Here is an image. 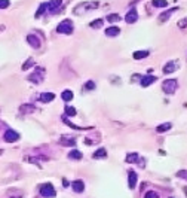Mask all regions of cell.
I'll use <instances>...</instances> for the list:
<instances>
[{"label":"cell","mask_w":187,"mask_h":198,"mask_svg":"<svg viewBox=\"0 0 187 198\" xmlns=\"http://www.w3.org/2000/svg\"><path fill=\"white\" fill-rule=\"evenodd\" d=\"M100 6V3L95 2V0H91V2H83V3H79L74 9H73V14L77 16L80 15H85V14H88L89 11H94V9H97Z\"/></svg>","instance_id":"1"},{"label":"cell","mask_w":187,"mask_h":198,"mask_svg":"<svg viewBox=\"0 0 187 198\" xmlns=\"http://www.w3.org/2000/svg\"><path fill=\"white\" fill-rule=\"evenodd\" d=\"M74 30V25H73V21L71 20H64V21H61L58 24V27H57V31L60 33V34H71Z\"/></svg>","instance_id":"2"},{"label":"cell","mask_w":187,"mask_h":198,"mask_svg":"<svg viewBox=\"0 0 187 198\" xmlns=\"http://www.w3.org/2000/svg\"><path fill=\"white\" fill-rule=\"evenodd\" d=\"M177 88H178V81L177 79H166L164 84H162V91L165 94H174V92L177 91Z\"/></svg>","instance_id":"3"},{"label":"cell","mask_w":187,"mask_h":198,"mask_svg":"<svg viewBox=\"0 0 187 198\" xmlns=\"http://www.w3.org/2000/svg\"><path fill=\"white\" fill-rule=\"evenodd\" d=\"M40 195L45 198H53L57 195V192H55V189H53V186L51 183H45V185L40 186Z\"/></svg>","instance_id":"4"},{"label":"cell","mask_w":187,"mask_h":198,"mask_svg":"<svg viewBox=\"0 0 187 198\" xmlns=\"http://www.w3.org/2000/svg\"><path fill=\"white\" fill-rule=\"evenodd\" d=\"M178 69H180V61L178 60L168 61V63L165 64V67H164V73H165V75H169V73L177 72Z\"/></svg>","instance_id":"5"},{"label":"cell","mask_w":187,"mask_h":198,"mask_svg":"<svg viewBox=\"0 0 187 198\" xmlns=\"http://www.w3.org/2000/svg\"><path fill=\"white\" fill-rule=\"evenodd\" d=\"M3 139H5V142H8V143H14V142H18L19 140V134L14 131V130H8L5 134H3Z\"/></svg>","instance_id":"6"},{"label":"cell","mask_w":187,"mask_h":198,"mask_svg":"<svg viewBox=\"0 0 187 198\" xmlns=\"http://www.w3.org/2000/svg\"><path fill=\"white\" fill-rule=\"evenodd\" d=\"M61 5H62V0H51L49 3H46V9L49 12L55 14V12H58L61 9Z\"/></svg>","instance_id":"7"},{"label":"cell","mask_w":187,"mask_h":198,"mask_svg":"<svg viewBox=\"0 0 187 198\" xmlns=\"http://www.w3.org/2000/svg\"><path fill=\"white\" fill-rule=\"evenodd\" d=\"M28 81H30V82H34V84H40V82L43 81V69H39V73H37V70H36L33 75H30V76H28Z\"/></svg>","instance_id":"8"},{"label":"cell","mask_w":187,"mask_h":198,"mask_svg":"<svg viewBox=\"0 0 187 198\" xmlns=\"http://www.w3.org/2000/svg\"><path fill=\"white\" fill-rule=\"evenodd\" d=\"M137 20H138V12H137V9L132 8L126 14V16H125V21H126L128 24H134V23H137Z\"/></svg>","instance_id":"9"},{"label":"cell","mask_w":187,"mask_h":198,"mask_svg":"<svg viewBox=\"0 0 187 198\" xmlns=\"http://www.w3.org/2000/svg\"><path fill=\"white\" fill-rule=\"evenodd\" d=\"M137 179H138V176H137V173L131 170V171L128 173V186H129L131 189H134L135 186H137Z\"/></svg>","instance_id":"10"},{"label":"cell","mask_w":187,"mask_h":198,"mask_svg":"<svg viewBox=\"0 0 187 198\" xmlns=\"http://www.w3.org/2000/svg\"><path fill=\"white\" fill-rule=\"evenodd\" d=\"M71 188H73L74 192L82 194L83 191H85V183H83V180H74V182L71 183Z\"/></svg>","instance_id":"11"},{"label":"cell","mask_w":187,"mask_h":198,"mask_svg":"<svg viewBox=\"0 0 187 198\" xmlns=\"http://www.w3.org/2000/svg\"><path fill=\"white\" fill-rule=\"evenodd\" d=\"M156 82V76H150V75H147V76H142L141 81H140V84L146 88V86H149V85L155 84Z\"/></svg>","instance_id":"12"},{"label":"cell","mask_w":187,"mask_h":198,"mask_svg":"<svg viewBox=\"0 0 187 198\" xmlns=\"http://www.w3.org/2000/svg\"><path fill=\"white\" fill-rule=\"evenodd\" d=\"M27 42H28V43H30L33 48H36V49H37V48H40V40H39V39L36 37L34 34H28V36H27Z\"/></svg>","instance_id":"13"},{"label":"cell","mask_w":187,"mask_h":198,"mask_svg":"<svg viewBox=\"0 0 187 198\" xmlns=\"http://www.w3.org/2000/svg\"><path fill=\"white\" fill-rule=\"evenodd\" d=\"M117 34H120L119 27H108V29L105 30V36H108V37H114V36H117Z\"/></svg>","instance_id":"14"},{"label":"cell","mask_w":187,"mask_h":198,"mask_svg":"<svg viewBox=\"0 0 187 198\" xmlns=\"http://www.w3.org/2000/svg\"><path fill=\"white\" fill-rule=\"evenodd\" d=\"M55 99V94L53 92H43L42 95H40V101L42 103H49V101H52Z\"/></svg>","instance_id":"15"},{"label":"cell","mask_w":187,"mask_h":198,"mask_svg":"<svg viewBox=\"0 0 187 198\" xmlns=\"http://www.w3.org/2000/svg\"><path fill=\"white\" fill-rule=\"evenodd\" d=\"M177 9H178V8H171V9H168V11H165L164 14H160V15H159V20H160V21H166V18H169V16L177 11Z\"/></svg>","instance_id":"16"},{"label":"cell","mask_w":187,"mask_h":198,"mask_svg":"<svg viewBox=\"0 0 187 198\" xmlns=\"http://www.w3.org/2000/svg\"><path fill=\"white\" fill-rule=\"evenodd\" d=\"M132 57H134V60H142V58L149 57V51H135Z\"/></svg>","instance_id":"17"},{"label":"cell","mask_w":187,"mask_h":198,"mask_svg":"<svg viewBox=\"0 0 187 198\" xmlns=\"http://www.w3.org/2000/svg\"><path fill=\"white\" fill-rule=\"evenodd\" d=\"M171 127H172L171 122H164V124H160L159 127H156V131L157 133H165V131L171 130Z\"/></svg>","instance_id":"18"},{"label":"cell","mask_w":187,"mask_h":198,"mask_svg":"<svg viewBox=\"0 0 187 198\" xmlns=\"http://www.w3.org/2000/svg\"><path fill=\"white\" fill-rule=\"evenodd\" d=\"M61 99L64 100L66 103L71 101V100H73V91H70V90H66V91H62V94H61Z\"/></svg>","instance_id":"19"},{"label":"cell","mask_w":187,"mask_h":198,"mask_svg":"<svg viewBox=\"0 0 187 198\" xmlns=\"http://www.w3.org/2000/svg\"><path fill=\"white\" fill-rule=\"evenodd\" d=\"M82 152L80 151H77V149H74V151H71V152L68 153V158L70 160H82Z\"/></svg>","instance_id":"20"},{"label":"cell","mask_w":187,"mask_h":198,"mask_svg":"<svg viewBox=\"0 0 187 198\" xmlns=\"http://www.w3.org/2000/svg\"><path fill=\"white\" fill-rule=\"evenodd\" d=\"M19 110H21L23 113H33V112L36 110V107L30 106V104H23V106L19 107Z\"/></svg>","instance_id":"21"},{"label":"cell","mask_w":187,"mask_h":198,"mask_svg":"<svg viewBox=\"0 0 187 198\" xmlns=\"http://www.w3.org/2000/svg\"><path fill=\"white\" fill-rule=\"evenodd\" d=\"M60 143L62 146H74L76 145V140L74 139H60Z\"/></svg>","instance_id":"22"},{"label":"cell","mask_w":187,"mask_h":198,"mask_svg":"<svg viewBox=\"0 0 187 198\" xmlns=\"http://www.w3.org/2000/svg\"><path fill=\"white\" fill-rule=\"evenodd\" d=\"M92 156H94L95 160H97V158H105V156H107V151L101 147V149H98L97 152H94V155H92Z\"/></svg>","instance_id":"23"},{"label":"cell","mask_w":187,"mask_h":198,"mask_svg":"<svg viewBox=\"0 0 187 198\" xmlns=\"http://www.w3.org/2000/svg\"><path fill=\"white\" fill-rule=\"evenodd\" d=\"M153 6H156V8H166L168 2L166 0H153Z\"/></svg>","instance_id":"24"},{"label":"cell","mask_w":187,"mask_h":198,"mask_svg":"<svg viewBox=\"0 0 187 198\" xmlns=\"http://www.w3.org/2000/svg\"><path fill=\"white\" fill-rule=\"evenodd\" d=\"M107 21L108 23H117V21H120V15H117V14H110V15H107Z\"/></svg>","instance_id":"25"},{"label":"cell","mask_w":187,"mask_h":198,"mask_svg":"<svg viewBox=\"0 0 187 198\" xmlns=\"http://www.w3.org/2000/svg\"><path fill=\"white\" fill-rule=\"evenodd\" d=\"M137 160H138V153H129L126 156V162H129V164H132V162H137Z\"/></svg>","instance_id":"26"},{"label":"cell","mask_w":187,"mask_h":198,"mask_svg":"<svg viewBox=\"0 0 187 198\" xmlns=\"http://www.w3.org/2000/svg\"><path fill=\"white\" fill-rule=\"evenodd\" d=\"M64 113L67 115V116H76V113H77V112H76L74 107L67 106V107H66V110H64Z\"/></svg>","instance_id":"27"},{"label":"cell","mask_w":187,"mask_h":198,"mask_svg":"<svg viewBox=\"0 0 187 198\" xmlns=\"http://www.w3.org/2000/svg\"><path fill=\"white\" fill-rule=\"evenodd\" d=\"M94 88H95V82H94V81L86 82V85L83 86V90H85V91H91V90H94Z\"/></svg>","instance_id":"28"},{"label":"cell","mask_w":187,"mask_h":198,"mask_svg":"<svg viewBox=\"0 0 187 198\" xmlns=\"http://www.w3.org/2000/svg\"><path fill=\"white\" fill-rule=\"evenodd\" d=\"M144 198H159V194L156 191H149V192H146Z\"/></svg>","instance_id":"29"},{"label":"cell","mask_w":187,"mask_h":198,"mask_svg":"<svg viewBox=\"0 0 187 198\" xmlns=\"http://www.w3.org/2000/svg\"><path fill=\"white\" fill-rule=\"evenodd\" d=\"M91 27H92V29H100V27H103V20L92 21V23H91Z\"/></svg>","instance_id":"30"},{"label":"cell","mask_w":187,"mask_h":198,"mask_svg":"<svg viewBox=\"0 0 187 198\" xmlns=\"http://www.w3.org/2000/svg\"><path fill=\"white\" fill-rule=\"evenodd\" d=\"M177 177L187 180V170H180V171H177Z\"/></svg>","instance_id":"31"},{"label":"cell","mask_w":187,"mask_h":198,"mask_svg":"<svg viewBox=\"0 0 187 198\" xmlns=\"http://www.w3.org/2000/svg\"><path fill=\"white\" fill-rule=\"evenodd\" d=\"M46 11V3H43V5H40V8H39V11L36 12V18H39V16L42 15L43 12Z\"/></svg>","instance_id":"32"},{"label":"cell","mask_w":187,"mask_h":198,"mask_svg":"<svg viewBox=\"0 0 187 198\" xmlns=\"http://www.w3.org/2000/svg\"><path fill=\"white\" fill-rule=\"evenodd\" d=\"M33 63H34V61L31 60V58H30V60H27V61H25V63H24V64H23V70L30 69L31 66H33Z\"/></svg>","instance_id":"33"},{"label":"cell","mask_w":187,"mask_h":198,"mask_svg":"<svg viewBox=\"0 0 187 198\" xmlns=\"http://www.w3.org/2000/svg\"><path fill=\"white\" fill-rule=\"evenodd\" d=\"M9 5H11V2H9V0H0V9L9 8Z\"/></svg>","instance_id":"34"},{"label":"cell","mask_w":187,"mask_h":198,"mask_svg":"<svg viewBox=\"0 0 187 198\" xmlns=\"http://www.w3.org/2000/svg\"><path fill=\"white\" fill-rule=\"evenodd\" d=\"M62 121L66 122V124H67L68 127H71V128H73V130H83L82 127H77V125H74V124H71V122H70V121H67V119H66V118H64V119H62Z\"/></svg>","instance_id":"35"},{"label":"cell","mask_w":187,"mask_h":198,"mask_svg":"<svg viewBox=\"0 0 187 198\" xmlns=\"http://www.w3.org/2000/svg\"><path fill=\"white\" fill-rule=\"evenodd\" d=\"M186 25H187V18H184L183 21H178V27H180V29H184Z\"/></svg>","instance_id":"36"},{"label":"cell","mask_w":187,"mask_h":198,"mask_svg":"<svg viewBox=\"0 0 187 198\" xmlns=\"http://www.w3.org/2000/svg\"><path fill=\"white\" fill-rule=\"evenodd\" d=\"M62 183H64V186H66V188H67V186H68V182H67V180H66V179H62Z\"/></svg>","instance_id":"37"},{"label":"cell","mask_w":187,"mask_h":198,"mask_svg":"<svg viewBox=\"0 0 187 198\" xmlns=\"http://www.w3.org/2000/svg\"><path fill=\"white\" fill-rule=\"evenodd\" d=\"M137 2H138V0H132V3H137Z\"/></svg>","instance_id":"38"}]
</instances>
